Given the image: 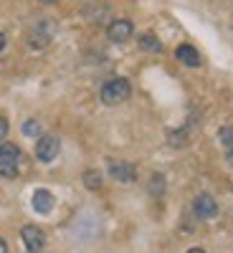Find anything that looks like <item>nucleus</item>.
<instances>
[{"instance_id": "nucleus-9", "label": "nucleus", "mask_w": 233, "mask_h": 253, "mask_svg": "<svg viewBox=\"0 0 233 253\" xmlns=\"http://www.w3.org/2000/svg\"><path fill=\"white\" fill-rule=\"evenodd\" d=\"M175 56H178V61H183V63H185V66H193V69H198V66H200V53H198L193 46H187V43L178 46Z\"/></svg>"}, {"instance_id": "nucleus-17", "label": "nucleus", "mask_w": 233, "mask_h": 253, "mask_svg": "<svg viewBox=\"0 0 233 253\" xmlns=\"http://www.w3.org/2000/svg\"><path fill=\"white\" fill-rule=\"evenodd\" d=\"M3 48H5V36L0 33V51H3Z\"/></svg>"}, {"instance_id": "nucleus-13", "label": "nucleus", "mask_w": 233, "mask_h": 253, "mask_svg": "<svg viewBox=\"0 0 233 253\" xmlns=\"http://www.w3.org/2000/svg\"><path fill=\"white\" fill-rule=\"evenodd\" d=\"M218 137H221V142L228 147H233V126H221V132H218Z\"/></svg>"}, {"instance_id": "nucleus-6", "label": "nucleus", "mask_w": 233, "mask_h": 253, "mask_svg": "<svg viewBox=\"0 0 233 253\" xmlns=\"http://www.w3.org/2000/svg\"><path fill=\"white\" fill-rule=\"evenodd\" d=\"M107 170H109V175H112L114 180H119V182H135V167H132L130 162L109 160Z\"/></svg>"}, {"instance_id": "nucleus-12", "label": "nucleus", "mask_w": 233, "mask_h": 253, "mask_svg": "<svg viewBox=\"0 0 233 253\" xmlns=\"http://www.w3.org/2000/svg\"><path fill=\"white\" fill-rule=\"evenodd\" d=\"M84 185L92 187V190H99V187H101V175H99L96 170H89L87 175H84Z\"/></svg>"}, {"instance_id": "nucleus-20", "label": "nucleus", "mask_w": 233, "mask_h": 253, "mask_svg": "<svg viewBox=\"0 0 233 253\" xmlns=\"http://www.w3.org/2000/svg\"><path fill=\"white\" fill-rule=\"evenodd\" d=\"M38 3H56V0H38Z\"/></svg>"}, {"instance_id": "nucleus-18", "label": "nucleus", "mask_w": 233, "mask_h": 253, "mask_svg": "<svg viewBox=\"0 0 233 253\" xmlns=\"http://www.w3.org/2000/svg\"><path fill=\"white\" fill-rule=\"evenodd\" d=\"M187 253H205V251H203V248H190Z\"/></svg>"}, {"instance_id": "nucleus-16", "label": "nucleus", "mask_w": 233, "mask_h": 253, "mask_svg": "<svg viewBox=\"0 0 233 253\" xmlns=\"http://www.w3.org/2000/svg\"><path fill=\"white\" fill-rule=\"evenodd\" d=\"M0 253H8V243L3 238H0Z\"/></svg>"}, {"instance_id": "nucleus-14", "label": "nucleus", "mask_w": 233, "mask_h": 253, "mask_svg": "<svg viewBox=\"0 0 233 253\" xmlns=\"http://www.w3.org/2000/svg\"><path fill=\"white\" fill-rule=\"evenodd\" d=\"M23 134H28V137H41V126H38V122L28 119V122L23 124Z\"/></svg>"}, {"instance_id": "nucleus-11", "label": "nucleus", "mask_w": 233, "mask_h": 253, "mask_svg": "<svg viewBox=\"0 0 233 253\" xmlns=\"http://www.w3.org/2000/svg\"><path fill=\"white\" fill-rule=\"evenodd\" d=\"M140 48H142V51L160 53V51H162V43L157 41V36H155V33H142V36H140Z\"/></svg>"}, {"instance_id": "nucleus-5", "label": "nucleus", "mask_w": 233, "mask_h": 253, "mask_svg": "<svg viewBox=\"0 0 233 253\" xmlns=\"http://www.w3.org/2000/svg\"><path fill=\"white\" fill-rule=\"evenodd\" d=\"M193 210H195V215H198L200 220H210V218H216V215H218V205H216V200L210 198V195H205V193L195 198Z\"/></svg>"}, {"instance_id": "nucleus-8", "label": "nucleus", "mask_w": 233, "mask_h": 253, "mask_svg": "<svg viewBox=\"0 0 233 253\" xmlns=\"http://www.w3.org/2000/svg\"><path fill=\"white\" fill-rule=\"evenodd\" d=\"M51 33H53V26H48V23H41L36 31H31V38H28L31 48H44V46H48V43H51Z\"/></svg>"}, {"instance_id": "nucleus-15", "label": "nucleus", "mask_w": 233, "mask_h": 253, "mask_svg": "<svg viewBox=\"0 0 233 253\" xmlns=\"http://www.w3.org/2000/svg\"><path fill=\"white\" fill-rule=\"evenodd\" d=\"M5 134H8V122H5V117H0V139Z\"/></svg>"}, {"instance_id": "nucleus-4", "label": "nucleus", "mask_w": 233, "mask_h": 253, "mask_svg": "<svg viewBox=\"0 0 233 253\" xmlns=\"http://www.w3.org/2000/svg\"><path fill=\"white\" fill-rule=\"evenodd\" d=\"M20 238H23V246L28 248V253H41L46 246V236L44 230L36 228V225H26L23 230H20Z\"/></svg>"}, {"instance_id": "nucleus-7", "label": "nucleus", "mask_w": 233, "mask_h": 253, "mask_svg": "<svg viewBox=\"0 0 233 253\" xmlns=\"http://www.w3.org/2000/svg\"><path fill=\"white\" fill-rule=\"evenodd\" d=\"M107 36H109V41H114V43H124V41L132 36V23L130 20H114V23L107 28Z\"/></svg>"}, {"instance_id": "nucleus-10", "label": "nucleus", "mask_w": 233, "mask_h": 253, "mask_svg": "<svg viewBox=\"0 0 233 253\" xmlns=\"http://www.w3.org/2000/svg\"><path fill=\"white\" fill-rule=\"evenodd\" d=\"M33 208L38 210V213H51L53 210V195L48 193V190H36L33 193Z\"/></svg>"}, {"instance_id": "nucleus-1", "label": "nucleus", "mask_w": 233, "mask_h": 253, "mask_svg": "<svg viewBox=\"0 0 233 253\" xmlns=\"http://www.w3.org/2000/svg\"><path fill=\"white\" fill-rule=\"evenodd\" d=\"M130 94H132L130 81H127V79H112V81H107L101 86V94L99 96H101V101L107 104V107H117V104L130 99Z\"/></svg>"}, {"instance_id": "nucleus-19", "label": "nucleus", "mask_w": 233, "mask_h": 253, "mask_svg": "<svg viewBox=\"0 0 233 253\" xmlns=\"http://www.w3.org/2000/svg\"><path fill=\"white\" fill-rule=\"evenodd\" d=\"M228 162L233 165V147H231V150H228Z\"/></svg>"}, {"instance_id": "nucleus-3", "label": "nucleus", "mask_w": 233, "mask_h": 253, "mask_svg": "<svg viewBox=\"0 0 233 253\" xmlns=\"http://www.w3.org/2000/svg\"><path fill=\"white\" fill-rule=\"evenodd\" d=\"M58 150H61V142L56 134H44L36 144V157L41 162H53L58 157Z\"/></svg>"}, {"instance_id": "nucleus-2", "label": "nucleus", "mask_w": 233, "mask_h": 253, "mask_svg": "<svg viewBox=\"0 0 233 253\" xmlns=\"http://www.w3.org/2000/svg\"><path fill=\"white\" fill-rule=\"evenodd\" d=\"M20 165V150L10 142H0V175L3 177H15Z\"/></svg>"}]
</instances>
